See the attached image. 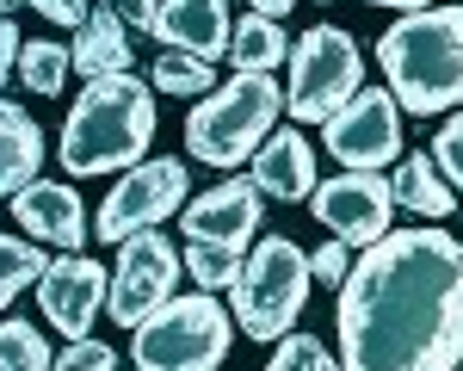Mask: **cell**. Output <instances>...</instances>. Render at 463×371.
Listing matches in <instances>:
<instances>
[{"label": "cell", "instance_id": "6da1fadb", "mask_svg": "<svg viewBox=\"0 0 463 371\" xmlns=\"http://www.w3.org/2000/svg\"><path fill=\"white\" fill-rule=\"evenodd\" d=\"M463 366V242L439 223L390 229L340 285V371Z\"/></svg>", "mask_w": 463, "mask_h": 371}, {"label": "cell", "instance_id": "7a4b0ae2", "mask_svg": "<svg viewBox=\"0 0 463 371\" xmlns=\"http://www.w3.org/2000/svg\"><path fill=\"white\" fill-rule=\"evenodd\" d=\"M148 137H155V87L137 74H106V81H87L80 100L69 106L56 155L69 180L130 174L148 155Z\"/></svg>", "mask_w": 463, "mask_h": 371}, {"label": "cell", "instance_id": "3957f363", "mask_svg": "<svg viewBox=\"0 0 463 371\" xmlns=\"http://www.w3.org/2000/svg\"><path fill=\"white\" fill-rule=\"evenodd\" d=\"M377 69L390 81L395 106L414 118L463 106V6H420L402 13L377 37Z\"/></svg>", "mask_w": 463, "mask_h": 371}, {"label": "cell", "instance_id": "277c9868", "mask_svg": "<svg viewBox=\"0 0 463 371\" xmlns=\"http://www.w3.org/2000/svg\"><path fill=\"white\" fill-rule=\"evenodd\" d=\"M279 111H285V87L272 74H235V81L216 87L211 100L192 106V118H185V155L211 161V167H241L279 130Z\"/></svg>", "mask_w": 463, "mask_h": 371}, {"label": "cell", "instance_id": "5b68a950", "mask_svg": "<svg viewBox=\"0 0 463 371\" xmlns=\"http://www.w3.org/2000/svg\"><path fill=\"white\" fill-rule=\"evenodd\" d=\"M235 347V309H222L216 291L167 297L137 328V371H216Z\"/></svg>", "mask_w": 463, "mask_h": 371}, {"label": "cell", "instance_id": "8992f818", "mask_svg": "<svg viewBox=\"0 0 463 371\" xmlns=\"http://www.w3.org/2000/svg\"><path fill=\"white\" fill-rule=\"evenodd\" d=\"M309 254L290 242V235H266V242H253L248 266H241V285H235V328L253 334L260 347L266 340H285L290 322L303 316V303H309Z\"/></svg>", "mask_w": 463, "mask_h": 371}, {"label": "cell", "instance_id": "52a82bcc", "mask_svg": "<svg viewBox=\"0 0 463 371\" xmlns=\"http://www.w3.org/2000/svg\"><path fill=\"white\" fill-rule=\"evenodd\" d=\"M364 87V56L353 32L316 25L290 43V81H285V111L297 124H327L334 111Z\"/></svg>", "mask_w": 463, "mask_h": 371}, {"label": "cell", "instance_id": "ba28073f", "mask_svg": "<svg viewBox=\"0 0 463 371\" xmlns=\"http://www.w3.org/2000/svg\"><path fill=\"white\" fill-rule=\"evenodd\" d=\"M179 272H185V254H179L167 235H155V229H143V235H124L118 242V272H111V322L118 328H143L148 316L174 297Z\"/></svg>", "mask_w": 463, "mask_h": 371}, {"label": "cell", "instance_id": "9c48e42d", "mask_svg": "<svg viewBox=\"0 0 463 371\" xmlns=\"http://www.w3.org/2000/svg\"><path fill=\"white\" fill-rule=\"evenodd\" d=\"M185 161H137L130 174H118V186L106 192L99 217H93V235H106L111 248L124 235H143V229H161V223L185 211Z\"/></svg>", "mask_w": 463, "mask_h": 371}, {"label": "cell", "instance_id": "30bf717a", "mask_svg": "<svg viewBox=\"0 0 463 371\" xmlns=\"http://www.w3.org/2000/svg\"><path fill=\"white\" fill-rule=\"evenodd\" d=\"M321 130H327V137H321L327 155H334L340 167H353V174H377L383 161L402 155V106H395L390 87H358Z\"/></svg>", "mask_w": 463, "mask_h": 371}, {"label": "cell", "instance_id": "8fae6325", "mask_svg": "<svg viewBox=\"0 0 463 371\" xmlns=\"http://www.w3.org/2000/svg\"><path fill=\"white\" fill-rule=\"evenodd\" d=\"M316 223L334 235V242H346V248H371V242H383L390 235V217H395V186L383 174H340V180H321L316 186Z\"/></svg>", "mask_w": 463, "mask_h": 371}, {"label": "cell", "instance_id": "7c38bea8", "mask_svg": "<svg viewBox=\"0 0 463 371\" xmlns=\"http://www.w3.org/2000/svg\"><path fill=\"white\" fill-rule=\"evenodd\" d=\"M106 297H111V272L87 254H56L50 272L37 279V303H43L50 328H62L69 340H80V334L93 328V316L106 309Z\"/></svg>", "mask_w": 463, "mask_h": 371}, {"label": "cell", "instance_id": "4fadbf2b", "mask_svg": "<svg viewBox=\"0 0 463 371\" xmlns=\"http://www.w3.org/2000/svg\"><path fill=\"white\" fill-rule=\"evenodd\" d=\"M260 205H266V192L253 180H222L204 198H185L179 229H185V242H216V248L248 254L253 235H260Z\"/></svg>", "mask_w": 463, "mask_h": 371}, {"label": "cell", "instance_id": "5bb4252c", "mask_svg": "<svg viewBox=\"0 0 463 371\" xmlns=\"http://www.w3.org/2000/svg\"><path fill=\"white\" fill-rule=\"evenodd\" d=\"M13 217L19 229L43 242V248H62V254H80V242H87V205H80V192L69 180H32L13 192Z\"/></svg>", "mask_w": 463, "mask_h": 371}, {"label": "cell", "instance_id": "9a60e30c", "mask_svg": "<svg viewBox=\"0 0 463 371\" xmlns=\"http://www.w3.org/2000/svg\"><path fill=\"white\" fill-rule=\"evenodd\" d=\"M229 32H235V19H229V0H161V13H155V37H161V50H185V56H229Z\"/></svg>", "mask_w": 463, "mask_h": 371}, {"label": "cell", "instance_id": "2e32d148", "mask_svg": "<svg viewBox=\"0 0 463 371\" xmlns=\"http://www.w3.org/2000/svg\"><path fill=\"white\" fill-rule=\"evenodd\" d=\"M253 186L266 192V198H279V205H303V198H316V148L303 130H272L260 155H253Z\"/></svg>", "mask_w": 463, "mask_h": 371}, {"label": "cell", "instance_id": "e0dca14e", "mask_svg": "<svg viewBox=\"0 0 463 371\" xmlns=\"http://www.w3.org/2000/svg\"><path fill=\"white\" fill-rule=\"evenodd\" d=\"M74 56V74L80 81H106V74H130L137 62V43H130V25H124V13L118 6H99L69 43Z\"/></svg>", "mask_w": 463, "mask_h": 371}, {"label": "cell", "instance_id": "ac0fdd59", "mask_svg": "<svg viewBox=\"0 0 463 371\" xmlns=\"http://www.w3.org/2000/svg\"><path fill=\"white\" fill-rule=\"evenodd\" d=\"M37 167H43V130H37V118L0 100V198H13L19 186H32Z\"/></svg>", "mask_w": 463, "mask_h": 371}, {"label": "cell", "instance_id": "d6986e66", "mask_svg": "<svg viewBox=\"0 0 463 371\" xmlns=\"http://www.w3.org/2000/svg\"><path fill=\"white\" fill-rule=\"evenodd\" d=\"M395 205L408 211V217L420 223H445L451 217V205H458V192H451V180L439 174V161L432 155H408L402 167H395Z\"/></svg>", "mask_w": 463, "mask_h": 371}, {"label": "cell", "instance_id": "ffe728a7", "mask_svg": "<svg viewBox=\"0 0 463 371\" xmlns=\"http://www.w3.org/2000/svg\"><path fill=\"white\" fill-rule=\"evenodd\" d=\"M279 62H290V37L279 32V19H266V13L235 19V32H229V69L235 74H272Z\"/></svg>", "mask_w": 463, "mask_h": 371}, {"label": "cell", "instance_id": "44dd1931", "mask_svg": "<svg viewBox=\"0 0 463 371\" xmlns=\"http://www.w3.org/2000/svg\"><path fill=\"white\" fill-rule=\"evenodd\" d=\"M69 69H74V56H69V43H56V37H32L19 50V87H32L43 100L69 87Z\"/></svg>", "mask_w": 463, "mask_h": 371}, {"label": "cell", "instance_id": "7402d4cb", "mask_svg": "<svg viewBox=\"0 0 463 371\" xmlns=\"http://www.w3.org/2000/svg\"><path fill=\"white\" fill-rule=\"evenodd\" d=\"M50 272V254H43V242H19V235H0V309L13 303V297Z\"/></svg>", "mask_w": 463, "mask_h": 371}, {"label": "cell", "instance_id": "603a6c76", "mask_svg": "<svg viewBox=\"0 0 463 371\" xmlns=\"http://www.w3.org/2000/svg\"><path fill=\"white\" fill-rule=\"evenodd\" d=\"M241 266H248V260L235 254V248L185 242V272H192V285H204V291H235V285H241Z\"/></svg>", "mask_w": 463, "mask_h": 371}, {"label": "cell", "instance_id": "cb8c5ba5", "mask_svg": "<svg viewBox=\"0 0 463 371\" xmlns=\"http://www.w3.org/2000/svg\"><path fill=\"white\" fill-rule=\"evenodd\" d=\"M148 87H161V93H204V87H216V69L204 62V56H185V50H161L155 56V74H148Z\"/></svg>", "mask_w": 463, "mask_h": 371}, {"label": "cell", "instance_id": "d4e9b609", "mask_svg": "<svg viewBox=\"0 0 463 371\" xmlns=\"http://www.w3.org/2000/svg\"><path fill=\"white\" fill-rule=\"evenodd\" d=\"M56 366V353H50V340L32 328V322H0V371H50Z\"/></svg>", "mask_w": 463, "mask_h": 371}, {"label": "cell", "instance_id": "484cf974", "mask_svg": "<svg viewBox=\"0 0 463 371\" xmlns=\"http://www.w3.org/2000/svg\"><path fill=\"white\" fill-rule=\"evenodd\" d=\"M266 371H340V359L321 347L316 334H285V340H272Z\"/></svg>", "mask_w": 463, "mask_h": 371}, {"label": "cell", "instance_id": "4316f807", "mask_svg": "<svg viewBox=\"0 0 463 371\" xmlns=\"http://www.w3.org/2000/svg\"><path fill=\"white\" fill-rule=\"evenodd\" d=\"M50 371H118V353H111L106 340H87V334H80V340H69V347L56 353Z\"/></svg>", "mask_w": 463, "mask_h": 371}, {"label": "cell", "instance_id": "83f0119b", "mask_svg": "<svg viewBox=\"0 0 463 371\" xmlns=\"http://www.w3.org/2000/svg\"><path fill=\"white\" fill-rule=\"evenodd\" d=\"M432 161H439V174L451 180V192H463V111L445 118V130L432 137Z\"/></svg>", "mask_w": 463, "mask_h": 371}, {"label": "cell", "instance_id": "f1b7e54d", "mask_svg": "<svg viewBox=\"0 0 463 371\" xmlns=\"http://www.w3.org/2000/svg\"><path fill=\"white\" fill-rule=\"evenodd\" d=\"M346 272H353V248L327 235L316 254H309V279H316V285H346Z\"/></svg>", "mask_w": 463, "mask_h": 371}, {"label": "cell", "instance_id": "f546056e", "mask_svg": "<svg viewBox=\"0 0 463 371\" xmlns=\"http://www.w3.org/2000/svg\"><path fill=\"white\" fill-rule=\"evenodd\" d=\"M25 6H37L50 25H69V32H80V25L93 19V6H87V0H25Z\"/></svg>", "mask_w": 463, "mask_h": 371}, {"label": "cell", "instance_id": "4dcf8cb0", "mask_svg": "<svg viewBox=\"0 0 463 371\" xmlns=\"http://www.w3.org/2000/svg\"><path fill=\"white\" fill-rule=\"evenodd\" d=\"M118 13H124V25H130V32H155V13H161V0H124Z\"/></svg>", "mask_w": 463, "mask_h": 371}, {"label": "cell", "instance_id": "1f68e13d", "mask_svg": "<svg viewBox=\"0 0 463 371\" xmlns=\"http://www.w3.org/2000/svg\"><path fill=\"white\" fill-rule=\"evenodd\" d=\"M19 50H25V43L13 32V19H0V87H6V74L19 69Z\"/></svg>", "mask_w": 463, "mask_h": 371}, {"label": "cell", "instance_id": "d6a6232c", "mask_svg": "<svg viewBox=\"0 0 463 371\" xmlns=\"http://www.w3.org/2000/svg\"><path fill=\"white\" fill-rule=\"evenodd\" d=\"M248 13H266V19H285L290 0H248Z\"/></svg>", "mask_w": 463, "mask_h": 371}, {"label": "cell", "instance_id": "836d02e7", "mask_svg": "<svg viewBox=\"0 0 463 371\" xmlns=\"http://www.w3.org/2000/svg\"><path fill=\"white\" fill-rule=\"evenodd\" d=\"M364 6H395V13H420V6H432V0H364Z\"/></svg>", "mask_w": 463, "mask_h": 371}, {"label": "cell", "instance_id": "e575fe53", "mask_svg": "<svg viewBox=\"0 0 463 371\" xmlns=\"http://www.w3.org/2000/svg\"><path fill=\"white\" fill-rule=\"evenodd\" d=\"M13 6H19V0H0V19H13Z\"/></svg>", "mask_w": 463, "mask_h": 371}, {"label": "cell", "instance_id": "d590c367", "mask_svg": "<svg viewBox=\"0 0 463 371\" xmlns=\"http://www.w3.org/2000/svg\"><path fill=\"white\" fill-rule=\"evenodd\" d=\"M106 6H124V0H106Z\"/></svg>", "mask_w": 463, "mask_h": 371}, {"label": "cell", "instance_id": "8d00e7d4", "mask_svg": "<svg viewBox=\"0 0 463 371\" xmlns=\"http://www.w3.org/2000/svg\"><path fill=\"white\" fill-rule=\"evenodd\" d=\"M458 371H463V366H458Z\"/></svg>", "mask_w": 463, "mask_h": 371}]
</instances>
